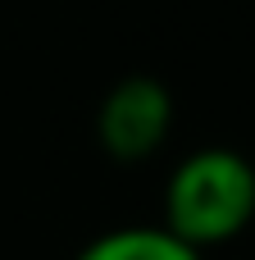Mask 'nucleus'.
<instances>
[{"instance_id":"2","label":"nucleus","mask_w":255,"mask_h":260,"mask_svg":"<svg viewBox=\"0 0 255 260\" xmlns=\"http://www.w3.org/2000/svg\"><path fill=\"white\" fill-rule=\"evenodd\" d=\"M173 128V96L164 82L155 78H123L105 91L100 110H96V137L105 146V155L132 165L146 160L164 146Z\"/></svg>"},{"instance_id":"3","label":"nucleus","mask_w":255,"mask_h":260,"mask_svg":"<svg viewBox=\"0 0 255 260\" xmlns=\"http://www.w3.org/2000/svg\"><path fill=\"white\" fill-rule=\"evenodd\" d=\"M73 260H201V251L173 238L164 224H128L91 238Z\"/></svg>"},{"instance_id":"1","label":"nucleus","mask_w":255,"mask_h":260,"mask_svg":"<svg viewBox=\"0 0 255 260\" xmlns=\"http://www.w3.org/2000/svg\"><path fill=\"white\" fill-rule=\"evenodd\" d=\"M255 219V165L242 151L201 146L164 183V229L187 247H224Z\"/></svg>"}]
</instances>
